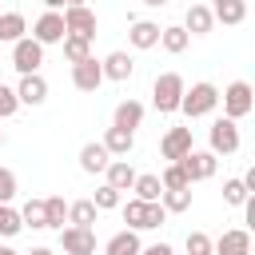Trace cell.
Instances as JSON below:
<instances>
[{"mask_svg":"<svg viewBox=\"0 0 255 255\" xmlns=\"http://www.w3.org/2000/svg\"><path fill=\"white\" fill-rule=\"evenodd\" d=\"M183 76L179 72H159L155 84H151V104L159 116H175L179 112V100H183Z\"/></svg>","mask_w":255,"mask_h":255,"instance_id":"cell-1","label":"cell"},{"mask_svg":"<svg viewBox=\"0 0 255 255\" xmlns=\"http://www.w3.org/2000/svg\"><path fill=\"white\" fill-rule=\"evenodd\" d=\"M219 108V88L215 84H207V80H199V84H191V88H183V100H179V112L187 116V120H199V116H211Z\"/></svg>","mask_w":255,"mask_h":255,"instance_id":"cell-2","label":"cell"},{"mask_svg":"<svg viewBox=\"0 0 255 255\" xmlns=\"http://www.w3.org/2000/svg\"><path fill=\"white\" fill-rule=\"evenodd\" d=\"M124 223H128L131 231H155V227L167 223V211H163L159 199H151V203H143V199H128V203H124Z\"/></svg>","mask_w":255,"mask_h":255,"instance_id":"cell-3","label":"cell"},{"mask_svg":"<svg viewBox=\"0 0 255 255\" xmlns=\"http://www.w3.org/2000/svg\"><path fill=\"white\" fill-rule=\"evenodd\" d=\"M219 104H223V116H227V120H243V116H251V108H255V92H251L247 80H231V84L223 88Z\"/></svg>","mask_w":255,"mask_h":255,"instance_id":"cell-4","label":"cell"},{"mask_svg":"<svg viewBox=\"0 0 255 255\" xmlns=\"http://www.w3.org/2000/svg\"><path fill=\"white\" fill-rule=\"evenodd\" d=\"M207 151H215V155H231V151H239V120L219 116V120L207 128Z\"/></svg>","mask_w":255,"mask_h":255,"instance_id":"cell-5","label":"cell"},{"mask_svg":"<svg viewBox=\"0 0 255 255\" xmlns=\"http://www.w3.org/2000/svg\"><path fill=\"white\" fill-rule=\"evenodd\" d=\"M40 64H44V44L32 40V36H20L12 44V68L20 76H28V72H40Z\"/></svg>","mask_w":255,"mask_h":255,"instance_id":"cell-6","label":"cell"},{"mask_svg":"<svg viewBox=\"0 0 255 255\" xmlns=\"http://www.w3.org/2000/svg\"><path fill=\"white\" fill-rule=\"evenodd\" d=\"M60 251L64 255H96V231L92 227H60Z\"/></svg>","mask_w":255,"mask_h":255,"instance_id":"cell-7","label":"cell"},{"mask_svg":"<svg viewBox=\"0 0 255 255\" xmlns=\"http://www.w3.org/2000/svg\"><path fill=\"white\" fill-rule=\"evenodd\" d=\"M183 171H187V179L191 183H199V179H211L215 175V167H219V155L215 151H199V147H191L183 159H175Z\"/></svg>","mask_w":255,"mask_h":255,"instance_id":"cell-8","label":"cell"},{"mask_svg":"<svg viewBox=\"0 0 255 255\" xmlns=\"http://www.w3.org/2000/svg\"><path fill=\"white\" fill-rule=\"evenodd\" d=\"M60 16H64V32H68V36H84V40L96 36V12H92L88 4H72V8H64Z\"/></svg>","mask_w":255,"mask_h":255,"instance_id":"cell-9","label":"cell"},{"mask_svg":"<svg viewBox=\"0 0 255 255\" xmlns=\"http://www.w3.org/2000/svg\"><path fill=\"white\" fill-rule=\"evenodd\" d=\"M211 255H251V231L227 227L219 239H211Z\"/></svg>","mask_w":255,"mask_h":255,"instance_id":"cell-10","label":"cell"},{"mask_svg":"<svg viewBox=\"0 0 255 255\" xmlns=\"http://www.w3.org/2000/svg\"><path fill=\"white\" fill-rule=\"evenodd\" d=\"M191 147H195V143H191V128H167V131H163V139H159V155H163L167 163L183 159Z\"/></svg>","mask_w":255,"mask_h":255,"instance_id":"cell-11","label":"cell"},{"mask_svg":"<svg viewBox=\"0 0 255 255\" xmlns=\"http://www.w3.org/2000/svg\"><path fill=\"white\" fill-rule=\"evenodd\" d=\"M64 36H68V32H64V16H60V12H52V8L32 24V40H40L44 48H48V44H60Z\"/></svg>","mask_w":255,"mask_h":255,"instance_id":"cell-12","label":"cell"},{"mask_svg":"<svg viewBox=\"0 0 255 255\" xmlns=\"http://www.w3.org/2000/svg\"><path fill=\"white\" fill-rule=\"evenodd\" d=\"M100 68H104V80H116V84H124V80H131V76H135V60H131L124 48L108 52V56L100 60Z\"/></svg>","mask_w":255,"mask_h":255,"instance_id":"cell-13","label":"cell"},{"mask_svg":"<svg viewBox=\"0 0 255 255\" xmlns=\"http://www.w3.org/2000/svg\"><path fill=\"white\" fill-rule=\"evenodd\" d=\"M16 100H20V104H28V108H40V104L48 100V80H44L40 72L20 76V84H16Z\"/></svg>","mask_w":255,"mask_h":255,"instance_id":"cell-14","label":"cell"},{"mask_svg":"<svg viewBox=\"0 0 255 255\" xmlns=\"http://www.w3.org/2000/svg\"><path fill=\"white\" fill-rule=\"evenodd\" d=\"M72 84H76L80 92H96V88L104 84V68H100V60L88 56V60L72 64Z\"/></svg>","mask_w":255,"mask_h":255,"instance_id":"cell-15","label":"cell"},{"mask_svg":"<svg viewBox=\"0 0 255 255\" xmlns=\"http://www.w3.org/2000/svg\"><path fill=\"white\" fill-rule=\"evenodd\" d=\"M100 143L108 147V155H112V159H128V151L135 147V131H128V128H116V124H112V128L104 131V139H100Z\"/></svg>","mask_w":255,"mask_h":255,"instance_id":"cell-16","label":"cell"},{"mask_svg":"<svg viewBox=\"0 0 255 255\" xmlns=\"http://www.w3.org/2000/svg\"><path fill=\"white\" fill-rule=\"evenodd\" d=\"M128 44L139 48V52H143V48H155V44H159V24H155V20H131V24H128Z\"/></svg>","mask_w":255,"mask_h":255,"instance_id":"cell-17","label":"cell"},{"mask_svg":"<svg viewBox=\"0 0 255 255\" xmlns=\"http://www.w3.org/2000/svg\"><path fill=\"white\" fill-rule=\"evenodd\" d=\"M135 175H139V171H135L128 159H108V167H104V183H112L116 191H131Z\"/></svg>","mask_w":255,"mask_h":255,"instance_id":"cell-18","label":"cell"},{"mask_svg":"<svg viewBox=\"0 0 255 255\" xmlns=\"http://www.w3.org/2000/svg\"><path fill=\"white\" fill-rule=\"evenodd\" d=\"M207 8H211V16H215L219 24H227V28H235V24L247 20V0H211Z\"/></svg>","mask_w":255,"mask_h":255,"instance_id":"cell-19","label":"cell"},{"mask_svg":"<svg viewBox=\"0 0 255 255\" xmlns=\"http://www.w3.org/2000/svg\"><path fill=\"white\" fill-rule=\"evenodd\" d=\"M108 159H112V155H108V147H104V143H96V139L80 147V171H88V175H104Z\"/></svg>","mask_w":255,"mask_h":255,"instance_id":"cell-20","label":"cell"},{"mask_svg":"<svg viewBox=\"0 0 255 255\" xmlns=\"http://www.w3.org/2000/svg\"><path fill=\"white\" fill-rule=\"evenodd\" d=\"M183 28H187V36H207V32L215 28L211 8H207V4H191V8H187V16H183Z\"/></svg>","mask_w":255,"mask_h":255,"instance_id":"cell-21","label":"cell"},{"mask_svg":"<svg viewBox=\"0 0 255 255\" xmlns=\"http://www.w3.org/2000/svg\"><path fill=\"white\" fill-rule=\"evenodd\" d=\"M139 231H131V227H124V231H116L108 243H104V255H139Z\"/></svg>","mask_w":255,"mask_h":255,"instance_id":"cell-22","label":"cell"},{"mask_svg":"<svg viewBox=\"0 0 255 255\" xmlns=\"http://www.w3.org/2000/svg\"><path fill=\"white\" fill-rule=\"evenodd\" d=\"M112 124H116V128H128V131H135V128L143 124V104H139V100H120V104H116Z\"/></svg>","mask_w":255,"mask_h":255,"instance_id":"cell-23","label":"cell"},{"mask_svg":"<svg viewBox=\"0 0 255 255\" xmlns=\"http://www.w3.org/2000/svg\"><path fill=\"white\" fill-rule=\"evenodd\" d=\"M187 44H191V36H187V28H183V24H167V28H159V48H163V52L179 56Z\"/></svg>","mask_w":255,"mask_h":255,"instance_id":"cell-24","label":"cell"},{"mask_svg":"<svg viewBox=\"0 0 255 255\" xmlns=\"http://www.w3.org/2000/svg\"><path fill=\"white\" fill-rule=\"evenodd\" d=\"M24 32H28L24 12H0V44H16Z\"/></svg>","mask_w":255,"mask_h":255,"instance_id":"cell-25","label":"cell"},{"mask_svg":"<svg viewBox=\"0 0 255 255\" xmlns=\"http://www.w3.org/2000/svg\"><path fill=\"white\" fill-rule=\"evenodd\" d=\"M131 191H135V199L151 203V199H159V195H163V183H159V175H155V171H143V175H135Z\"/></svg>","mask_w":255,"mask_h":255,"instance_id":"cell-26","label":"cell"},{"mask_svg":"<svg viewBox=\"0 0 255 255\" xmlns=\"http://www.w3.org/2000/svg\"><path fill=\"white\" fill-rule=\"evenodd\" d=\"M96 215H100V207L92 199H72L68 203V223H76V227H92Z\"/></svg>","mask_w":255,"mask_h":255,"instance_id":"cell-27","label":"cell"},{"mask_svg":"<svg viewBox=\"0 0 255 255\" xmlns=\"http://www.w3.org/2000/svg\"><path fill=\"white\" fill-rule=\"evenodd\" d=\"M44 223H48L52 231H60V227L68 223V203H64V195H48V199H44Z\"/></svg>","mask_w":255,"mask_h":255,"instance_id":"cell-28","label":"cell"},{"mask_svg":"<svg viewBox=\"0 0 255 255\" xmlns=\"http://www.w3.org/2000/svg\"><path fill=\"white\" fill-rule=\"evenodd\" d=\"M60 44H64L68 64H80V60H88V56H92V40H84V36H64Z\"/></svg>","mask_w":255,"mask_h":255,"instance_id":"cell-29","label":"cell"},{"mask_svg":"<svg viewBox=\"0 0 255 255\" xmlns=\"http://www.w3.org/2000/svg\"><path fill=\"white\" fill-rule=\"evenodd\" d=\"M20 223H24V227L44 231V227H48V223H44V199H28V203L20 207Z\"/></svg>","mask_w":255,"mask_h":255,"instance_id":"cell-30","label":"cell"},{"mask_svg":"<svg viewBox=\"0 0 255 255\" xmlns=\"http://www.w3.org/2000/svg\"><path fill=\"white\" fill-rule=\"evenodd\" d=\"M159 183H163V191H179V187H191V179H187V171H183L179 163H167V167H163V175H159Z\"/></svg>","mask_w":255,"mask_h":255,"instance_id":"cell-31","label":"cell"},{"mask_svg":"<svg viewBox=\"0 0 255 255\" xmlns=\"http://www.w3.org/2000/svg\"><path fill=\"white\" fill-rule=\"evenodd\" d=\"M159 203H163V211H167V215H171V211H187V207H191V187L163 191V195H159Z\"/></svg>","mask_w":255,"mask_h":255,"instance_id":"cell-32","label":"cell"},{"mask_svg":"<svg viewBox=\"0 0 255 255\" xmlns=\"http://www.w3.org/2000/svg\"><path fill=\"white\" fill-rule=\"evenodd\" d=\"M20 231H24L20 211H16V207H8V203H0V235H4V239H12V235H20Z\"/></svg>","mask_w":255,"mask_h":255,"instance_id":"cell-33","label":"cell"},{"mask_svg":"<svg viewBox=\"0 0 255 255\" xmlns=\"http://www.w3.org/2000/svg\"><path fill=\"white\" fill-rule=\"evenodd\" d=\"M247 187H243V179H223V203L227 207H243L247 203Z\"/></svg>","mask_w":255,"mask_h":255,"instance_id":"cell-34","label":"cell"},{"mask_svg":"<svg viewBox=\"0 0 255 255\" xmlns=\"http://www.w3.org/2000/svg\"><path fill=\"white\" fill-rule=\"evenodd\" d=\"M92 203H96L100 211H112V207H120V191H116L112 183H100L96 195H92Z\"/></svg>","mask_w":255,"mask_h":255,"instance_id":"cell-35","label":"cell"},{"mask_svg":"<svg viewBox=\"0 0 255 255\" xmlns=\"http://www.w3.org/2000/svg\"><path fill=\"white\" fill-rule=\"evenodd\" d=\"M183 247H187V255H211V235L207 231H187Z\"/></svg>","mask_w":255,"mask_h":255,"instance_id":"cell-36","label":"cell"},{"mask_svg":"<svg viewBox=\"0 0 255 255\" xmlns=\"http://www.w3.org/2000/svg\"><path fill=\"white\" fill-rule=\"evenodd\" d=\"M20 112V100H16V88H8V84H0V120H8V116H16Z\"/></svg>","mask_w":255,"mask_h":255,"instance_id":"cell-37","label":"cell"},{"mask_svg":"<svg viewBox=\"0 0 255 255\" xmlns=\"http://www.w3.org/2000/svg\"><path fill=\"white\" fill-rule=\"evenodd\" d=\"M12 195H16V175L8 167H0V203H8Z\"/></svg>","mask_w":255,"mask_h":255,"instance_id":"cell-38","label":"cell"},{"mask_svg":"<svg viewBox=\"0 0 255 255\" xmlns=\"http://www.w3.org/2000/svg\"><path fill=\"white\" fill-rule=\"evenodd\" d=\"M139 255H175V247L171 243H147V247H139Z\"/></svg>","mask_w":255,"mask_h":255,"instance_id":"cell-39","label":"cell"},{"mask_svg":"<svg viewBox=\"0 0 255 255\" xmlns=\"http://www.w3.org/2000/svg\"><path fill=\"white\" fill-rule=\"evenodd\" d=\"M24 255H56L52 247H32V251H24Z\"/></svg>","mask_w":255,"mask_h":255,"instance_id":"cell-40","label":"cell"},{"mask_svg":"<svg viewBox=\"0 0 255 255\" xmlns=\"http://www.w3.org/2000/svg\"><path fill=\"white\" fill-rule=\"evenodd\" d=\"M44 4H48L52 12H60V8H64V0H44Z\"/></svg>","mask_w":255,"mask_h":255,"instance_id":"cell-41","label":"cell"},{"mask_svg":"<svg viewBox=\"0 0 255 255\" xmlns=\"http://www.w3.org/2000/svg\"><path fill=\"white\" fill-rule=\"evenodd\" d=\"M143 4H147V8H163L167 0H143Z\"/></svg>","mask_w":255,"mask_h":255,"instance_id":"cell-42","label":"cell"},{"mask_svg":"<svg viewBox=\"0 0 255 255\" xmlns=\"http://www.w3.org/2000/svg\"><path fill=\"white\" fill-rule=\"evenodd\" d=\"M0 255H20V251H16V247H8V243H4V247H0Z\"/></svg>","mask_w":255,"mask_h":255,"instance_id":"cell-43","label":"cell"},{"mask_svg":"<svg viewBox=\"0 0 255 255\" xmlns=\"http://www.w3.org/2000/svg\"><path fill=\"white\" fill-rule=\"evenodd\" d=\"M72 4H88V0H64V8H72Z\"/></svg>","mask_w":255,"mask_h":255,"instance_id":"cell-44","label":"cell"},{"mask_svg":"<svg viewBox=\"0 0 255 255\" xmlns=\"http://www.w3.org/2000/svg\"><path fill=\"white\" fill-rule=\"evenodd\" d=\"M0 147H4V128H0Z\"/></svg>","mask_w":255,"mask_h":255,"instance_id":"cell-45","label":"cell"}]
</instances>
